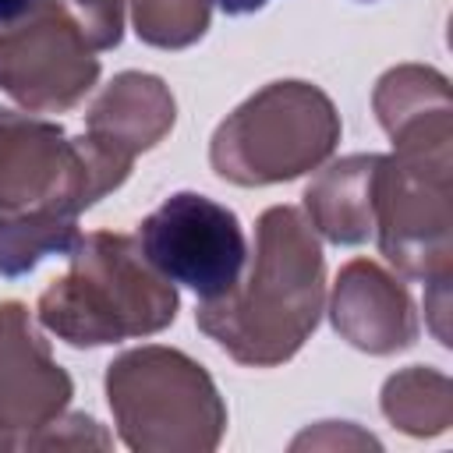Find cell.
<instances>
[{"label": "cell", "mask_w": 453, "mask_h": 453, "mask_svg": "<svg viewBox=\"0 0 453 453\" xmlns=\"http://www.w3.org/2000/svg\"><path fill=\"white\" fill-rule=\"evenodd\" d=\"M333 329L357 350L386 357L418 340V311L411 294L379 262L350 258L333 283Z\"/></svg>", "instance_id": "cell-10"}, {"label": "cell", "mask_w": 453, "mask_h": 453, "mask_svg": "<svg viewBox=\"0 0 453 453\" xmlns=\"http://www.w3.org/2000/svg\"><path fill=\"white\" fill-rule=\"evenodd\" d=\"M71 375L53 361L21 301H0V428L25 449L28 435L67 411Z\"/></svg>", "instance_id": "cell-9"}, {"label": "cell", "mask_w": 453, "mask_h": 453, "mask_svg": "<svg viewBox=\"0 0 453 453\" xmlns=\"http://www.w3.org/2000/svg\"><path fill=\"white\" fill-rule=\"evenodd\" d=\"M340 425H343V428L336 432V421H322V428H326L329 435L322 439V435H308V432H304V435H297V439H294V449H301V446H343L347 439H354L357 446H375V449H379V439H372V435L357 432L350 421H340Z\"/></svg>", "instance_id": "cell-19"}, {"label": "cell", "mask_w": 453, "mask_h": 453, "mask_svg": "<svg viewBox=\"0 0 453 453\" xmlns=\"http://www.w3.org/2000/svg\"><path fill=\"white\" fill-rule=\"evenodd\" d=\"M0 449H18V439L11 432H4V428H0Z\"/></svg>", "instance_id": "cell-22"}, {"label": "cell", "mask_w": 453, "mask_h": 453, "mask_svg": "<svg viewBox=\"0 0 453 453\" xmlns=\"http://www.w3.org/2000/svg\"><path fill=\"white\" fill-rule=\"evenodd\" d=\"M35 304L39 322L71 347H106L163 333L177 319L173 283L145 258L138 237L96 230Z\"/></svg>", "instance_id": "cell-2"}, {"label": "cell", "mask_w": 453, "mask_h": 453, "mask_svg": "<svg viewBox=\"0 0 453 453\" xmlns=\"http://www.w3.org/2000/svg\"><path fill=\"white\" fill-rule=\"evenodd\" d=\"M177 120L173 92L163 78L145 71L117 74L85 117V134L110 156L134 166V156L156 149Z\"/></svg>", "instance_id": "cell-12"}, {"label": "cell", "mask_w": 453, "mask_h": 453, "mask_svg": "<svg viewBox=\"0 0 453 453\" xmlns=\"http://www.w3.org/2000/svg\"><path fill=\"white\" fill-rule=\"evenodd\" d=\"M212 0H131V21L142 42L156 50L195 46L209 32Z\"/></svg>", "instance_id": "cell-16"}, {"label": "cell", "mask_w": 453, "mask_h": 453, "mask_svg": "<svg viewBox=\"0 0 453 453\" xmlns=\"http://www.w3.org/2000/svg\"><path fill=\"white\" fill-rule=\"evenodd\" d=\"M389 265L435 283L453 273V156L393 152L375 170V234Z\"/></svg>", "instance_id": "cell-6"}, {"label": "cell", "mask_w": 453, "mask_h": 453, "mask_svg": "<svg viewBox=\"0 0 453 453\" xmlns=\"http://www.w3.org/2000/svg\"><path fill=\"white\" fill-rule=\"evenodd\" d=\"M78 241V216L0 212V276L18 280L50 255H71Z\"/></svg>", "instance_id": "cell-15"}, {"label": "cell", "mask_w": 453, "mask_h": 453, "mask_svg": "<svg viewBox=\"0 0 453 453\" xmlns=\"http://www.w3.org/2000/svg\"><path fill=\"white\" fill-rule=\"evenodd\" d=\"M216 4L223 7V14L241 18V14H255V11H262L269 0H216Z\"/></svg>", "instance_id": "cell-21"}, {"label": "cell", "mask_w": 453, "mask_h": 453, "mask_svg": "<svg viewBox=\"0 0 453 453\" xmlns=\"http://www.w3.org/2000/svg\"><path fill=\"white\" fill-rule=\"evenodd\" d=\"M340 113L311 81H269L248 96L212 134V170L241 188L294 180L322 166L340 142Z\"/></svg>", "instance_id": "cell-4"}, {"label": "cell", "mask_w": 453, "mask_h": 453, "mask_svg": "<svg viewBox=\"0 0 453 453\" xmlns=\"http://www.w3.org/2000/svg\"><path fill=\"white\" fill-rule=\"evenodd\" d=\"M42 0H0V28L14 25L18 18H25L28 11H35Z\"/></svg>", "instance_id": "cell-20"}, {"label": "cell", "mask_w": 453, "mask_h": 453, "mask_svg": "<svg viewBox=\"0 0 453 453\" xmlns=\"http://www.w3.org/2000/svg\"><path fill=\"white\" fill-rule=\"evenodd\" d=\"M382 414L414 439L442 435L453 425V382L428 365H411L386 379Z\"/></svg>", "instance_id": "cell-14"}, {"label": "cell", "mask_w": 453, "mask_h": 453, "mask_svg": "<svg viewBox=\"0 0 453 453\" xmlns=\"http://www.w3.org/2000/svg\"><path fill=\"white\" fill-rule=\"evenodd\" d=\"M393 152L407 156H453V99L442 71L425 64L389 67L372 96Z\"/></svg>", "instance_id": "cell-11"}, {"label": "cell", "mask_w": 453, "mask_h": 453, "mask_svg": "<svg viewBox=\"0 0 453 453\" xmlns=\"http://www.w3.org/2000/svg\"><path fill=\"white\" fill-rule=\"evenodd\" d=\"M64 11L81 28L92 53L120 46L124 35V0H60Z\"/></svg>", "instance_id": "cell-18"}, {"label": "cell", "mask_w": 453, "mask_h": 453, "mask_svg": "<svg viewBox=\"0 0 453 453\" xmlns=\"http://www.w3.org/2000/svg\"><path fill=\"white\" fill-rule=\"evenodd\" d=\"M138 244L170 283L195 290L202 301L226 294L248 262L237 212L198 191H177L152 209L138 226Z\"/></svg>", "instance_id": "cell-7"}, {"label": "cell", "mask_w": 453, "mask_h": 453, "mask_svg": "<svg viewBox=\"0 0 453 453\" xmlns=\"http://www.w3.org/2000/svg\"><path fill=\"white\" fill-rule=\"evenodd\" d=\"M379 152L343 156L304 188V219L333 244H365L375 234Z\"/></svg>", "instance_id": "cell-13"}, {"label": "cell", "mask_w": 453, "mask_h": 453, "mask_svg": "<svg viewBox=\"0 0 453 453\" xmlns=\"http://www.w3.org/2000/svg\"><path fill=\"white\" fill-rule=\"evenodd\" d=\"M127 173L131 163L88 134L71 138L53 120L0 110V212L78 216L117 191Z\"/></svg>", "instance_id": "cell-5"}, {"label": "cell", "mask_w": 453, "mask_h": 453, "mask_svg": "<svg viewBox=\"0 0 453 453\" xmlns=\"http://www.w3.org/2000/svg\"><path fill=\"white\" fill-rule=\"evenodd\" d=\"M99 81V57L60 0L0 28V88L28 113L74 110Z\"/></svg>", "instance_id": "cell-8"}, {"label": "cell", "mask_w": 453, "mask_h": 453, "mask_svg": "<svg viewBox=\"0 0 453 453\" xmlns=\"http://www.w3.org/2000/svg\"><path fill=\"white\" fill-rule=\"evenodd\" d=\"M117 435L134 453H212L226 432V403L212 375L173 347H134L106 365Z\"/></svg>", "instance_id": "cell-3"}, {"label": "cell", "mask_w": 453, "mask_h": 453, "mask_svg": "<svg viewBox=\"0 0 453 453\" xmlns=\"http://www.w3.org/2000/svg\"><path fill=\"white\" fill-rule=\"evenodd\" d=\"M110 432L88 414H60L28 435L25 449H110Z\"/></svg>", "instance_id": "cell-17"}, {"label": "cell", "mask_w": 453, "mask_h": 453, "mask_svg": "<svg viewBox=\"0 0 453 453\" xmlns=\"http://www.w3.org/2000/svg\"><path fill=\"white\" fill-rule=\"evenodd\" d=\"M326 304L322 244L294 205H269L255 223V251L241 280L198 301V329L237 365L276 368L315 333Z\"/></svg>", "instance_id": "cell-1"}]
</instances>
